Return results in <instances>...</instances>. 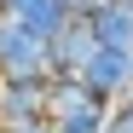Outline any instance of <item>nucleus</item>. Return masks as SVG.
<instances>
[{
    "mask_svg": "<svg viewBox=\"0 0 133 133\" xmlns=\"http://www.w3.org/2000/svg\"><path fill=\"white\" fill-rule=\"evenodd\" d=\"M46 122H52V133H104L110 98H98L81 75H52L46 81Z\"/></svg>",
    "mask_w": 133,
    "mask_h": 133,
    "instance_id": "nucleus-1",
    "label": "nucleus"
},
{
    "mask_svg": "<svg viewBox=\"0 0 133 133\" xmlns=\"http://www.w3.org/2000/svg\"><path fill=\"white\" fill-rule=\"evenodd\" d=\"M0 81H52L46 41H35L29 29H17L6 12H0Z\"/></svg>",
    "mask_w": 133,
    "mask_h": 133,
    "instance_id": "nucleus-2",
    "label": "nucleus"
},
{
    "mask_svg": "<svg viewBox=\"0 0 133 133\" xmlns=\"http://www.w3.org/2000/svg\"><path fill=\"white\" fill-rule=\"evenodd\" d=\"M81 81L93 87L98 98H110V104H116V98H127V93H133V52H116V46H98L93 58L81 64Z\"/></svg>",
    "mask_w": 133,
    "mask_h": 133,
    "instance_id": "nucleus-3",
    "label": "nucleus"
},
{
    "mask_svg": "<svg viewBox=\"0 0 133 133\" xmlns=\"http://www.w3.org/2000/svg\"><path fill=\"white\" fill-rule=\"evenodd\" d=\"M12 17L17 29H29L35 41H58L64 29L75 23V12H70V0H6V6H0Z\"/></svg>",
    "mask_w": 133,
    "mask_h": 133,
    "instance_id": "nucleus-4",
    "label": "nucleus"
},
{
    "mask_svg": "<svg viewBox=\"0 0 133 133\" xmlns=\"http://www.w3.org/2000/svg\"><path fill=\"white\" fill-rule=\"evenodd\" d=\"M46 122V81H0V133Z\"/></svg>",
    "mask_w": 133,
    "mask_h": 133,
    "instance_id": "nucleus-5",
    "label": "nucleus"
},
{
    "mask_svg": "<svg viewBox=\"0 0 133 133\" xmlns=\"http://www.w3.org/2000/svg\"><path fill=\"white\" fill-rule=\"evenodd\" d=\"M98 52V41H93V23H70L58 41H46V70L52 75H81V64Z\"/></svg>",
    "mask_w": 133,
    "mask_h": 133,
    "instance_id": "nucleus-6",
    "label": "nucleus"
},
{
    "mask_svg": "<svg viewBox=\"0 0 133 133\" xmlns=\"http://www.w3.org/2000/svg\"><path fill=\"white\" fill-rule=\"evenodd\" d=\"M93 41L98 46H116V52H133V12L127 6H110L93 17Z\"/></svg>",
    "mask_w": 133,
    "mask_h": 133,
    "instance_id": "nucleus-7",
    "label": "nucleus"
},
{
    "mask_svg": "<svg viewBox=\"0 0 133 133\" xmlns=\"http://www.w3.org/2000/svg\"><path fill=\"white\" fill-rule=\"evenodd\" d=\"M116 0H70V12H75V23H93L98 12H110Z\"/></svg>",
    "mask_w": 133,
    "mask_h": 133,
    "instance_id": "nucleus-8",
    "label": "nucleus"
},
{
    "mask_svg": "<svg viewBox=\"0 0 133 133\" xmlns=\"http://www.w3.org/2000/svg\"><path fill=\"white\" fill-rule=\"evenodd\" d=\"M12 133H52V122H29V127H12Z\"/></svg>",
    "mask_w": 133,
    "mask_h": 133,
    "instance_id": "nucleus-9",
    "label": "nucleus"
},
{
    "mask_svg": "<svg viewBox=\"0 0 133 133\" xmlns=\"http://www.w3.org/2000/svg\"><path fill=\"white\" fill-rule=\"evenodd\" d=\"M116 6H127V12H133V0H116Z\"/></svg>",
    "mask_w": 133,
    "mask_h": 133,
    "instance_id": "nucleus-10",
    "label": "nucleus"
},
{
    "mask_svg": "<svg viewBox=\"0 0 133 133\" xmlns=\"http://www.w3.org/2000/svg\"><path fill=\"white\" fill-rule=\"evenodd\" d=\"M0 6H6V0H0Z\"/></svg>",
    "mask_w": 133,
    "mask_h": 133,
    "instance_id": "nucleus-11",
    "label": "nucleus"
}]
</instances>
